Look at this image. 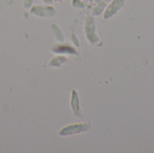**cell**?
<instances>
[{
  "instance_id": "cell-1",
  "label": "cell",
  "mask_w": 154,
  "mask_h": 153,
  "mask_svg": "<svg viewBox=\"0 0 154 153\" xmlns=\"http://www.w3.org/2000/svg\"><path fill=\"white\" fill-rule=\"evenodd\" d=\"M30 13L40 18L52 17L56 14V9L51 5H35L30 8Z\"/></svg>"
},
{
  "instance_id": "cell-2",
  "label": "cell",
  "mask_w": 154,
  "mask_h": 153,
  "mask_svg": "<svg viewBox=\"0 0 154 153\" xmlns=\"http://www.w3.org/2000/svg\"><path fill=\"white\" fill-rule=\"evenodd\" d=\"M87 130V124H69L63 128H61L59 131L60 136H69L74 135L76 133H79L80 132H83Z\"/></svg>"
},
{
  "instance_id": "cell-3",
  "label": "cell",
  "mask_w": 154,
  "mask_h": 153,
  "mask_svg": "<svg viewBox=\"0 0 154 153\" xmlns=\"http://www.w3.org/2000/svg\"><path fill=\"white\" fill-rule=\"evenodd\" d=\"M51 51L55 54H65V55L77 54V50L74 47H72L69 43H62V42H59L52 45Z\"/></svg>"
},
{
  "instance_id": "cell-4",
  "label": "cell",
  "mask_w": 154,
  "mask_h": 153,
  "mask_svg": "<svg viewBox=\"0 0 154 153\" xmlns=\"http://www.w3.org/2000/svg\"><path fill=\"white\" fill-rule=\"evenodd\" d=\"M51 32L54 39L56 41H58L59 42H63L65 41V36L63 34V32L57 23H52L51 24Z\"/></svg>"
},
{
  "instance_id": "cell-5",
  "label": "cell",
  "mask_w": 154,
  "mask_h": 153,
  "mask_svg": "<svg viewBox=\"0 0 154 153\" xmlns=\"http://www.w3.org/2000/svg\"><path fill=\"white\" fill-rule=\"evenodd\" d=\"M68 60V58L64 55L58 54L54 56L49 62V67L51 68H60L66 61Z\"/></svg>"
},
{
  "instance_id": "cell-6",
  "label": "cell",
  "mask_w": 154,
  "mask_h": 153,
  "mask_svg": "<svg viewBox=\"0 0 154 153\" xmlns=\"http://www.w3.org/2000/svg\"><path fill=\"white\" fill-rule=\"evenodd\" d=\"M70 106L73 111V114L76 116H79V96L76 90H72L71 99H70Z\"/></svg>"
},
{
  "instance_id": "cell-7",
  "label": "cell",
  "mask_w": 154,
  "mask_h": 153,
  "mask_svg": "<svg viewBox=\"0 0 154 153\" xmlns=\"http://www.w3.org/2000/svg\"><path fill=\"white\" fill-rule=\"evenodd\" d=\"M33 0H23V6L26 9H29L32 6Z\"/></svg>"
},
{
  "instance_id": "cell-8",
  "label": "cell",
  "mask_w": 154,
  "mask_h": 153,
  "mask_svg": "<svg viewBox=\"0 0 154 153\" xmlns=\"http://www.w3.org/2000/svg\"><path fill=\"white\" fill-rule=\"evenodd\" d=\"M72 5L75 6V7H79V6H84V5L80 2V0H73L71 2Z\"/></svg>"
},
{
  "instance_id": "cell-9",
  "label": "cell",
  "mask_w": 154,
  "mask_h": 153,
  "mask_svg": "<svg viewBox=\"0 0 154 153\" xmlns=\"http://www.w3.org/2000/svg\"><path fill=\"white\" fill-rule=\"evenodd\" d=\"M42 2L44 5H51L53 3V0H42Z\"/></svg>"
},
{
  "instance_id": "cell-10",
  "label": "cell",
  "mask_w": 154,
  "mask_h": 153,
  "mask_svg": "<svg viewBox=\"0 0 154 153\" xmlns=\"http://www.w3.org/2000/svg\"><path fill=\"white\" fill-rule=\"evenodd\" d=\"M63 0H53V2H57V3H61Z\"/></svg>"
}]
</instances>
